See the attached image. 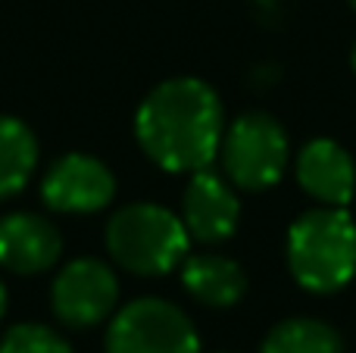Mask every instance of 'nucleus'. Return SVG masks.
<instances>
[{
    "mask_svg": "<svg viewBox=\"0 0 356 353\" xmlns=\"http://www.w3.org/2000/svg\"><path fill=\"white\" fill-rule=\"evenodd\" d=\"M191 235L181 216L160 204H129L106 222V250L131 275L156 279L188 260Z\"/></svg>",
    "mask_w": 356,
    "mask_h": 353,
    "instance_id": "obj_3",
    "label": "nucleus"
},
{
    "mask_svg": "<svg viewBox=\"0 0 356 353\" xmlns=\"http://www.w3.org/2000/svg\"><path fill=\"white\" fill-rule=\"evenodd\" d=\"M38 166V138L16 116H0V200H10L29 185Z\"/></svg>",
    "mask_w": 356,
    "mask_h": 353,
    "instance_id": "obj_12",
    "label": "nucleus"
},
{
    "mask_svg": "<svg viewBox=\"0 0 356 353\" xmlns=\"http://www.w3.org/2000/svg\"><path fill=\"white\" fill-rule=\"evenodd\" d=\"M3 313H6V288L0 281V319H3Z\"/></svg>",
    "mask_w": 356,
    "mask_h": 353,
    "instance_id": "obj_15",
    "label": "nucleus"
},
{
    "mask_svg": "<svg viewBox=\"0 0 356 353\" xmlns=\"http://www.w3.org/2000/svg\"><path fill=\"white\" fill-rule=\"evenodd\" d=\"M350 66H353V72H356V44H353V50H350Z\"/></svg>",
    "mask_w": 356,
    "mask_h": 353,
    "instance_id": "obj_16",
    "label": "nucleus"
},
{
    "mask_svg": "<svg viewBox=\"0 0 356 353\" xmlns=\"http://www.w3.org/2000/svg\"><path fill=\"white\" fill-rule=\"evenodd\" d=\"M135 135L144 154L166 172L207 169L225 135L222 100L200 79H169L141 100Z\"/></svg>",
    "mask_w": 356,
    "mask_h": 353,
    "instance_id": "obj_1",
    "label": "nucleus"
},
{
    "mask_svg": "<svg viewBox=\"0 0 356 353\" xmlns=\"http://www.w3.org/2000/svg\"><path fill=\"white\" fill-rule=\"evenodd\" d=\"M63 254V238L38 213H10L0 219V266L13 275L47 272Z\"/></svg>",
    "mask_w": 356,
    "mask_h": 353,
    "instance_id": "obj_9",
    "label": "nucleus"
},
{
    "mask_svg": "<svg viewBox=\"0 0 356 353\" xmlns=\"http://www.w3.org/2000/svg\"><path fill=\"white\" fill-rule=\"evenodd\" d=\"M347 3H350V6H353V10H356V0H347Z\"/></svg>",
    "mask_w": 356,
    "mask_h": 353,
    "instance_id": "obj_17",
    "label": "nucleus"
},
{
    "mask_svg": "<svg viewBox=\"0 0 356 353\" xmlns=\"http://www.w3.org/2000/svg\"><path fill=\"white\" fill-rule=\"evenodd\" d=\"M297 185L322 206H347L356 191L353 156L332 138H313L297 156Z\"/></svg>",
    "mask_w": 356,
    "mask_h": 353,
    "instance_id": "obj_10",
    "label": "nucleus"
},
{
    "mask_svg": "<svg viewBox=\"0 0 356 353\" xmlns=\"http://www.w3.org/2000/svg\"><path fill=\"white\" fill-rule=\"evenodd\" d=\"M41 197L54 213H97L116 197V179L97 156L66 154L47 169Z\"/></svg>",
    "mask_w": 356,
    "mask_h": 353,
    "instance_id": "obj_7",
    "label": "nucleus"
},
{
    "mask_svg": "<svg viewBox=\"0 0 356 353\" xmlns=\"http://www.w3.org/2000/svg\"><path fill=\"white\" fill-rule=\"evenodd\" d=\"M0 353H72V347L47 325L25 322L6 331L0 341Z\"/></svg>",
    "mask_w": 356,
    "mask_h": 353,
    "instance_id": "obj_14",
    "label": "nucleus"
},
{
    "mask_svg": "<svg viewBox=\"0 0 356 353\" xmlns=\"http://www.w3.org/2000/svg\"><path fill=\"white\" fill-rule=\"evenodd\" d=\"M119 304V279L104 260L81 256L60 269L50 288L54 316L69 329H94L113 316Z\"/></svg>",
    "mask_w": 356,
    "mask_h": 353,
    "instance_id": "obj_6",
    "label": "nucleus"
},
{
    "mask_svg": "<svg viewBox=\"0 0 356 353\" xmlns=\"http://www.w3.org/2000/svg\"><path fill=\"white\" fill-rule=\"evenodd\" d=\"M181 285L194 300L225 310L247 294V272L228 256L197 254L181 263Z\"/></svg>",
    "mask_w": 356,
    "mask_h": 353,
    "instance_id": "obj_11",
    "label": "nucleus"
},
{
    "mask_svg": "<svg viewBox=\"0 0 356 353\" xmlns=\"http://www.w3.org/2000/svg\"><path fill=\"white\" fill-rule=\"evenodd\" d=\"M106 353H200L194 322L163 297L125 304L106 329Z\"/></svg>",
    "mask_w": 356,
    "mask_h": 353,
    "instance_id": "obj_5",
    "label": "nucleus"
},
{
    "mask_svg": "<svg viewBox=\"0 0 356 353\" xmlns=\"http://www.w3.org/2000/svg\"><path fill=\"white\" fill-rule=\"evenodd\" d=\"M259 353H344L338 329L322 319H284L266 335Z\"/></svg>",
    "mask_w": 356,
    "mask_h": 353,
    "instance_id": "obj_13",
    "label": "nucleus"
},
{
    "mask_svg": "<svg viewBox=\"0 0 356 353\" xmlns=\"http://www.w3.org/2000/svg\"><path fill=\"white\" fill-rule=\"evenodd\" d=\"M222 166L234 188L266 191L278 185L291 160V141L284 125L263 110L241 113L222 135Z\"/></svg>",
    "mask_w": 356,
    "mask_h": 353,
    "instance_id": "obj_4",
    "label": "nucleus"
},
{
    "mask_svg": "<svg viewBox=\"0 0 356 353\" xmlns=\"http://www.w3.org/2000/svg\"><path fill=\"white\" fill-rule=\"evenodd\" d=\"M288 269L300 288L334 294L356 275V222L344 206H316L288 229Z\"/></svg>",
    "mask_w": 356,
    "mask_h": 353,
    "instance_id": "obj_2",
    "label": "nucleus"
},
{
    "mask_svg": "<svg viewBox=\"0 0 356 353\" xmlns=\"http://www.w3.org/2000/svg\"><path fill=\"white\" fill-rule=\"evenodd\" d=\"M241 219V204L234 188L213 169L191 172L181 197V222L191 241L222 244L234 235Z\"/></svg>",
    "mask_w": 356,
    "mask_h": 353,
    "instance_id": "obj_8",
    "label": "nucleus"
}]
</instances>
